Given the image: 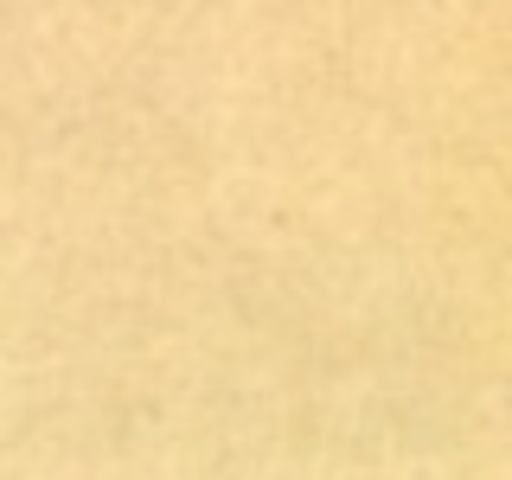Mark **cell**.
<instances>
[]
</instances>
